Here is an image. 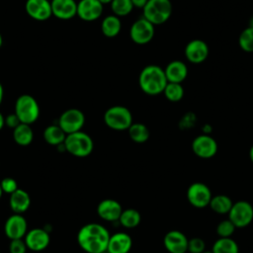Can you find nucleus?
Returning <instances> with one entry per match:
<instances>
[{"label": "nucleus", "instance_id": "1", "mask_svg": "<svg viewBox=\"0 0 253 253\" xmlns=\"http://www.w3.org/2000/svg\"><path fill=\"white\" fill-rule=\"evenodd\" d=\"M110 235L109 230L104 225L90 222L79 229L77 243L86 253H100L107 250Z\"/></svg>", "mask_w": 253, "mask_h": 253}, {"label": "nucleus", "instance_id": "2", "mask_svg": "<svg viewBox=\"0 0 253 253\" xmlns=\"http://www.w3.org/2000/svg\"><path fill=\"white\" fill-rule=\"evenodd\" d=\"M168 83L164 68L156 64H149L143 67L138 75L140 90L149 96H156L163 92Z\"/></svg>", "mask_w": 253, "mask_h": 253}, {"label": "nucleus", "instance_id": "3", "mask_svg": "<svg viewBox=\"0 0 253 253\" xmlns=\"http://www.w3.org/2000/svg\"><path fill=\"white\" fill-rule=\"evenodd\" d=\"M63 145L66 152L78 158L89 156L94 149L92 137L82 130L66 134Z\"/></svg>", "mask_w": 253, "mask_h": 253}, {"label": "nucleus", "instance_id": "4", "mask_svg": "<svg viewBox=\"0 0 253 253\" xmlns=\"http://www.w3.org/2000/svg\"><path fill=\"white\" fill-rule=\"evenodd\" d=\"M170 0H148L142 8V17L154 26L166 23L172 15Z\"/></svg>", "mask_w": 253, "mask_h": 253}, {"label": "nucleus", "instance_id": "5", "mask_svg": "<svg viewBox=\"0 0 253 253\" xmlns=\"http://www.w3.org/2000/svg\"><path fill=\"white\" fill-rule=\"evenodd\" d=\"M14 113L18 116L22 124L33 125L40 117V106L37 100L29 94L19 96L15 102Z\"/></svg>", "mask_w": 253, "mask_h": 253}, {"label": "nucleus", "instance_id": "6", "mask_svg": "<svg viewBox=\"0 0 253 253\" xmlns=\"http://www.w3.org/2000/svg\"><path fill=\"white\" fill-rule=\"evenodd\" d=\"M105 125L114 130H127L132 122L131 112L125 106H112L104 113Z\"/></svg>", "mask_w": 253, "mask_h": 253}, {"label": "nucleus", "instance_id": "7", "mask_svg": "<svg viewBox=\"0 0 253 253\" xmlns=\"http://www.w3.org/2000/svg\"><path fill=\"white\" fill-rule=\"evenodd\" d=\"M227 214L236 228H244L253 220V207L247 201H237L232 204Z\"/></svg>", "mask_w": 253, "mask_h": 253}, {"label": "nucleus", "instance_id": "8", "mask_svg": "<svg viewBox=\"0 0 253 253\" xmlns=\"http://www.w3.org/2000/svg\"><path fill=\"white\" fill-rule=\"evenodd\" d=\"M155 35V26L143 17L132 23L129 29L130 40L139 45L146 44L152 41Z\"/></svg>", "mask_w": 253, "mask_h": 253}, {"label": "nucleus", "instance_id": "9", "mask_svg": "<svg viewBox=\"0 0 253 253\" xmlns=\"http://www.w3.org/2000/svg\"><path fill=\"white\" fill-rule=\"evenodd\" d=\"M85 124L84 113L76 108L67 109L58 118L57 125L66 133H72L82 129Z\"/></svg>", "mask_w": 253, "mask_h": 253}, {"label": "nucleus", "instance_id": "10", "mask_svg": "<svg viewBox=\"0 0 253 253\" xmlns=\"http://www.w3.org/2000/svg\"><path fill=\"white\" fill-rule=\"evenodd\" d=\"M187 200L193 207L203 209L209 206L212 197L209 186L202 182H194L187 189Z\"/></svg>", "mask_w": 253, "mask_h": 253}, {"label": "nucleus", "instance_id": "11", "mask_svg": "<svg viewBox=\"0 0 253 253\" xmlns=\"http://www.w3.org/2000/svg\"><path fill=\"white\" fill-rule=\"evenodd\" d=\"M216 140L209 134H200L192 141V150L194 154L203 159L213 157L217 152Z\"/></svg>", "mask_w": 253, "mask_h": 253}, {"label": "nucleus", "instance_id": "12", "mask_svg": "<svg viewBox=\"0 0 253 253\" xmlns=\"http://www.w3.org/2000/svg\"><path fill=\"white\" fill-rule=\"evenodd\" d=\"M24 241L28 249L34 252L43 251L47 248L50 242L49 232L44 228H33L27 231L26 235L24 236Z\"/></svg>", "mask_w": 253, "mask_h": 253}, {"label": "nucleus", "instance_id": "13", "mask_svg": "<svg viewBox=\"0 0 253 253\" xmlns=\"http://www.w3.org/2000/svg\"><path fill=\"white\" fill-rule=\"evenodd\" d=\"M186 59L193 64L203 63L210 54V48L207 42L200 39L190 41L184 49Z\"/></svg>", "mask_w": 253, "mask_h": 253}, {"label": "nucleus", "instance_id": "14", "mask_svg": "<svg viewBox=\"0 0 253 253\" xmlns=\"http://www.w3.org/2000/svg\"><path fill=\"white\" fill-rule=\"evenodd\" d=\"M28 231L27 219L20 213H13L4 223V233L10 239L24 238Z\"/></svg>", "mask_w": 253, "mask_h": 253}, {"label": "nucleus", "instance_id": "15", "mask_svg": "<svg viewBox=\"0 0 253 253\" xmlns=\"http://www.w3.org/2000/svg\"><path fill=\"white\" fill-rule=\"evenodd\" d=\"M103 4L99 0H80L77 3V15L81 20L92 22L103 14Z\"/></svg>", "mask_w": 253, "mask_h": 253}, {"label": "nucleus", "instance_id": "16", "mask_svg": "<svg viewBox=\"0 0 253 253\" xmlns=\"http://www.w3.org/2000/svg\"><path fill=\"white\" fill-rule=\"evenodd\" d=\"M163 245L169 253H186L188 251V238L179 230H170L164 235Z\"/></svg>", "mask_w": 253, "mask_h": 253}, {"label": "nucleus", "instance_id": "17", "mask_svg": "<svg viewBox=\"0 0 253 253\" xmlns=\"http://www.w3.org/2000/svg\"><path fill=\"white\" fill-rule=\"evenodd\" d=\"M25 8L27 14L36 21H45L52 15L48 0H27Z\"/></svg>", "mask_w": 253, "mask_h": 253}, {"label": "nucleus", "instance_id": "18", "mask_svg": "<svg viewBox=\"0 0 253 253\" xmlns=\"http://www.w3.org/2000/svg\"><path fill=\"white\" fill-rule=\"evenodd\" d=\"M123 211L121 204L114 199L102 200L97 206L98 215L106 221L115 222L118 221Z\"/></svg>", "mask_w": 253, "mask_h": 253}, {"label": "nucleus", "instance_id": "19", "mask_svg": "<svg viewBox=\"0 0 253 253\" xmlns=\"http://www.w3.org/2000/svg\"><path fill=\"white\" fill-rule=\"evenodd\" d=\"M51 13L57 19L70 20L77 15V2L75 0H51Z\"/></svg>", "mask_w": 253, "mask_h": 253}, {"label": "nucleus", "instance_id": "20", "mask_svg": "<svg viewBox=\"0 0 253 253\" xmlns=\"http://www.w3.org/2000/svg\"><path fill=\"white\" fill-rule=\"evenodd\" d=\"M132 247V238L126 232H116L110 235L107 246L109 253H128Z\"/></svg>", "mask_w": 253, "mask_h": 253}, {"label": "nucleus", "instance_id": "21", "mask_svg": "<svg viewBox=\"0 0 253 253\" xmlns=\"http://www.w3.org/2000/svg\"><path fill=\"white\" fill-rule=\"evenodd\" d=\"M168 82L182 83L188 76V66L182 60H172L164 68Z\"/></svg>", "mask_w": 253, "mask_h": 253}, {"label": "nucleus", "instance_id": "22", "mask_svg": "<svg viewBox=\"0 0 253 253\" xmlns=\"http://www.w3.org/2000/svg\"><path fill=\"white\" fill-rule=\"evenodd\" d=\"M31 197L28 192L23 189H17L15 192L10 194L9 206L14 213L23 214L31 207Z\"/></svg>", "mask_w": 253, "mask_h": 253}, {"label": "nucleus", "instance_id": "23", "mask_svg": "<svg viewBox=\"0 0 253 253\" xmlns=\"http://www.w3.org/2000/svg\"><path fill=\"white\" fill-rule=\"evenodd\" d=\"M12 136L18 145L28 146L34 140V131L31 127V125L21 123L18 126L13 128Z\"/></svg>", "mask_w": 253, "mask_h": 253}, {"label": "nucleus", "instance_id": "24", "mask_svg": "<svg viewBox=\"0 0 253 253\" xmlns=\"http://www.w3.org/2000/svg\"><path fill=\"white\" fill-rule=\"evenodd\" d=\"M122 30L121 19L116 15L106 16L101 23V31L107 38L117 37Z\"/></svg>", "mask_w": 253, "mask_h": 253}, {"label": "nucleus", "instance_id": "25", "mask_svg": "<svg viewBox=\"0 0 253 253\" xmlns=\"http://www.w3.org/2000/svg\"><path fill=\"white\" fill-rule=\"evenodd\" d=\"M42 137L44 141L49 145L58 146L64 142L66 133L58 125H50L44 128Z\"/></svg>", "mask_w": 253, "mask_h": 253}, {"label": "nucleus", "instance_id": "26", "mask_svg": "<svg viewBox=\"0 0 253 253\" xmlns=\"http://www.w3.org/2000/svg\"><path fill=\"white\" fill-rule=\"evenodd\" d=\"M233 202L231 199L226 195H216L212 196L211 199V202L209 204L211 210L218 214H225L228 213L232 207Z\"/></svg>", "mask_w": 253, "mask_h": 253}, {"label": "nucleus", "instance_id": "27", "mask_svg": "<svg viewBox=\"0 0 253 253\" xmlns=\"http://www.w3.org/2000/svg\"><path fill=\"white\" fill-rule=\"evenodd\" d=\"M212 253H238L239 247L231 237H219L214 241L211 247Z\"/></svg>", "mask_w": 253, "mask_h": 253}, {"label": "nucleus", "instance_id": "28", "mask_svg": "<svg viewBox=\"0 0 253 253\" xmlns=\"http://www.w3.org/2000/svg\"><path fill=\"white\" fill-rule=\"evenodd\" d=\"M130 139L135 143H144L149 138V129L142 123H132L127 128Z\"/></svg>", "mask_w": 253, "mask_h": 253}, {"label": "nucleus", "instance_id": "29", "mask_svg": "<svg viewBox=\"0 0 253 253\" xmlns=\"http://www.w3.org/2000/svg\"><path fill=\"white\" fill-rule=\"evenodd\" d=\"M141 220V215L135 209L123 210L118 222L126 228H134L138 226Z\"/></svg>", "mask_w": 253, "mask_h": 253}, {"label": "nucleus", "instance_id": "30", "mask_svg": "<svg viewBox=\"0 0 253 253\" xmlns=\"http://www.w3.org/2000/svg\"><path fill=\"white\" fill-rule=\"evenodd\" d=\"M165 98L170 102H179L184 97V88L182 83L168 82L162 92Z\"/></svg>", "mask_w": 253, "mask_h": 253}, {"label": "nucleus", "instance_id": "31", "mask_svg": "<svg viewBox=\"0 0 253 253\" xmlns=\"http://www.w3.org/2000/svg\"><path fill=\"white\" fill-rule=\"evenodd\" d=\"M110 5L113 14L119 18L127 16L133 10V5L130 0H113Z\"/></svg>", "mask_w": 253, "mask_h": 253}, {"label": "nucleus", "instance_id": "32", "mask_svg": "<svg viewBox=\"0 0 253 253\" xmlns=\"http://www.w3.org/2000/svg\"><path fill=\"white\" fill-rule=\"evenodd\" d=\"M239 47L245 52H253V28H245L238 37Z\"/></svg>", "mask_w": 253, "mask_h": 253}, {"label": "nucleus", "instance_id": "33", "mask_svg": "<svg viewBox=\"0 0 253 253\" xmlns=\"http://www.w3.org/2000/svg\"><path fill=\"white\" fill-rule=\"evenodd\" d=\"M235 228L234 224L228 218L223 219L216 225V234L218 237H231Z\"/></svg>", "mask_w": 253, "mask_h": 253}, {"label": "nucleus", "instance_id": "34", "mask_svg": "<svg viewBox=\"0 0 253 253\" xmlns=\"http://www.w3.org/2000/svg\"><path fill=\"white\" fill-rule=\"evenodd\" d=\"M206 249V243L204 239L200 237H193L188 239V251L190 253H202Z\"/></svg>", "mask_w": 253, "mask_h": 253}, {"label": "nucleus", "instance_id": "35", "mask_svg": "<svg viewBox=\"0 0 253 253\" xmlns=\"http://www.w3.org/2000/svg\"><path fill=\"white\" fill-rule=\"evenodd\" d=\"M1 189L3 191V194H12L18 189V183L17 181L12 177H5L0 182Z\"/></svg>", "mask_w": 253, "mask_h": 253}, {"label": "nucleus", "instance_id": "36", "mask_svg": "<svg viewBox=\"0 0 253 253\" xmlns=\"http://www.w3.org/2000/svg\"><path fill=\"white\" fill-rule=\"evenodd\" d=\"M27 249L28 248L24 241V238L10 240V244H9L10 253H26Z\"/></svg>", "mask_w": 253, "mask_h": 253}, {"label": "nucleus", "instance_id": "37", "mask_svg": "<svg viewBox=\"0 0 253 253\" xmlns=\"http://www.w3.org/2000/svg\"><path fill=\"white\" fill-rule=\"evenodd\" d=\"M21 124V121L19 120L18 116L15 113L9 114L7 117H5V126H7L10 128H15Z\"/></svg>", "mask_w": 253, "mask_h": 253}, {"label": "nucleus", "instance_id": "38", "mask_svg": "<svg viewBox=\"0 0 253 253\" xmlns=\"http://www.w3.org/2000/svg\"><path fill=\"white\" fill-rule=\"evenodd\" d=\"M130 1H131L132 5H133V8L142 9L148 0H130Z\"/></svg>", "mask_w": 253, "mask_h": 253}, {"label": "nucleus", "instance_id": "39", "mask_svg": "<svg viewBox=\"0 0 253 253\" xmlns=\"http://www.w3.org/2000/svg\"><path fill=\"white\" fill-rule=\"evenodd\" d=\"M5 126V117L3 116V114L0 112V130L4 127Z\"/></svg>", "mask_w": 253, "mask_h": 253}, {"label": "nucleus", "instance_id": "40", "mask_svg": "<svg viewBox=\"0 0 253 253\" xmlns=\"http://www.w3.org/2000/svg\"><path fill=\"white\" fill-rule=\"evenodd\" d=\"M3 97H4V89H3V86H2V84L0 83V105L2 104V101H3Z\"/></svg>", "mask_w": 253, "mask_h": 253}, {"label": "nucleus", "instance_id": "41", "mask_svg": "<svg viewBox=\"0 0 253 253\" xmlns=\"http://www.w3.org/2000/svg\"><path fill=\"white\" fill-rule=\"evenodd\" d=\"M249 158H250L251 162L253 163V144H252V146L249 149Z\"/></svg>", "mask_w": 253, "mask_h": 253}, {"label": "nucleus", "instance_id": "42", "mask_svg": "<svg viewBox=\"0 0 253 253\" xmlns=\"http://www.w3.org/2000/svg\"><path fill=\"white\" fill-rule=\"evenodd\" d=\"M103 5H105V4H110L113 0H99Z\"/></svg>", "mask_w": 253, "mask_h": 253}, {"label": "nucleus", "instance_id": "43", "mask_svg": "<svg viewBox=\"0 0 253 253\" xmlns=\"http://www.w3.org/2000/svg\"><path fill=\"white\" fill-rule=\"evenodd\" d=\"M248 27H251V28H253V16L250 18V20H249V24H248Z\"/></svg>", "mask_w": 253, "mask_h": 253}, {"label": "nucleus", "instance_id": "44", "mask_svg": "<svg viewBox=\"0 0 253 253\" xmlns=\"http://www.w3.org/2000/svg\"><path fill=\"white\" fill-rule=\"evenodd\" d=\"M2 43H3V38H2V35L0 33V47L2 46Z\"/></svg>", "mask_w": 253, "mask_h": 253}, {"label": "nucleus", "instance_id": "45", "mask_svg": "<svg viewBox=\"0 0 253 253\" xmlns=\"http://www.w3.org/2000/svg\"><path fill=\"white\" fill-rule=\"evenodd\" d=\"M2 195H3V191H2V189H1V186H0V199L2 198Z\"/></svg>", "mask_w": 253, "mask_h": 253}, {"label": "nucleus", "instance_id": "46", "mask_svg": "<svg viewBox=\"0 0 253 253\" xmlns=\"http://www.w3.org/2000/svg\"><path fill=\"white\" fill-rule=\"evenodd\" d=\"M202 253H212V252H211V251H206V250H205V251L202 252Z\"/></svg>", "mask_w": 253, "mask_h": 253}, {"label": "nucleus", "instance_id": "47", "mask_svg": "<svg viewBox=\"0 0 253 253\" xmlns=\"http://www.w3.org/2000/svg\"><path fill=\"white\" fill-rule=\"evenodd\" d=\"M100 253H109V252L106 250V251H103V252H100Z\"/></svg>", "mask_w": 253, "mask_h": 253}, {"label": "nucleus", "instance_id": "48", "mask_svg": "<svg viewBox=\"0 0 253 253\" xmlns=\"http://www.w3.org/2000/svg\"><path fill=\"white\" fill-rule=\"evenodd\" d=\"M48 1H51V0H48Z\"/></svg>", "mask_w": 253, "mask_h": 253}, {"label": "nucleus", "instance_id": "49", "mask_svg": "<svg viewBox=\"0 0 253 253\" xmlns=\"http://www.w3.org/2000/svg\"><path fill=\"white\" fill-rule=\"evenodd\" d=\"M0 253H1V252H0Z\"/></svg>", "mask_w": 253, "mask_h": 253}]
</instances>
